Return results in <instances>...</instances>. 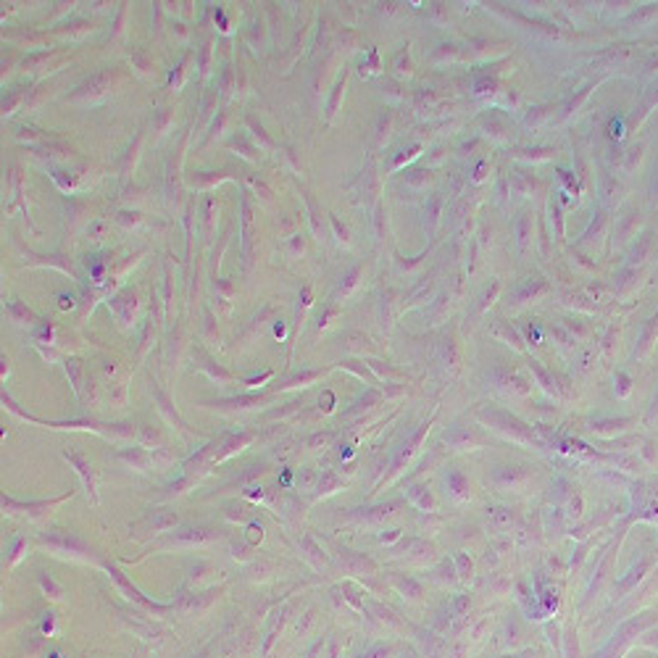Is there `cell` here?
Here are the masks:
<instances>
[{
    "label": "cell",
    "mask_w": 658,
    "mask_h": 658,
    "mask_svg": "<svg viewBox=\"0 0 658 658\" xmlns=\"http://www.w3.org/2000/svg\"><path fill=\"white\" fill-rule=\"evenodd\" d=\"M632 56H634V53H632L629 45H616V48H608L595 63H598V66H606V69H616V66L629 63Z\"/></svg>",
    "instance_id": "obj_1"
},
{
    "label": "cell",
    "mask_w": 658,
    "mask_h": 658,
    "mask_svg": "<svg viewBox=\"0 0 658 658\" xmlns=\"http://www.w3.org/2000/svg\"><path fill=\"white\" fill-rule=\"evenodd\" d=\"M108 90V74H95L93 79H87L82 87H79V98H95V95H103Z\"/></svg>",
    "instance_id": "obj_2"
},
{
    "label": "cell",
    "mask_w": 658,
    "mask_h": 658,
    "mask_svg": "<svg viewBox=\"0 0 658 658\" xmlns=\"http://www.w3.org/2000/svg\"><path fill=\"white\" fill-rule=\"evenodd\" d=\"M495 337H500L503 342H508V345H514V348H519L521 350V337H519V332L511 324H506V321H495L492 324V329H490Z\"/></svg>",
    "instance_id": "obj_3"
},
{
    "label": "cell",
    "mask_w": 658,
    "mask_h": 658,
    "mask_svg": "<svg viewBox=\"0 0 658 658\" xmlns=\"http://www.w3.org/2000/svg\"><path fill=\"white\" fill-rule=\"evenodd\" d=\"M547 290V284L540 279V277H529V279H524L521 282V287L516 290V300H527V298H535V295H540V292H545Z\"/></svg>",
    "instance_id": "obj_4"
},
{
    "label": "cell",
    "mask_w": 658,
    "mask_h": 658,
    "mask_svg": "<svg viewBox=\"0 0 658 658\" xmlns=\"http://www.w3.org/2000/svg\"><path fill=\"white\" fill-rule=\"evenodd\" d=\"M490 521L503 529V527H511V521H514V514H511L508 508H492V511H490Z\"/></svg>",
    "instance_id": "obj_5"
},
{
    "label": "cell",
    "mask_w": 658,
    "mask_h": 658,
    "mask_svg": "<svg viewBox=\"0 0 658 658\" xmlns=\"http://www.w3.org/2000/svg\"><path fill=\"white\" fill-rule=\"evenodd\" d=\"M485 126H487V129H495V132H492L495 137H506V129H508V126H506V121H503L498 114H490V116H485Z\"/></svg>",
    "instance_id": "obj_6"
},
{
    "label": "cell",
    "mask_w": 658,
    "mask_h": 658,
    "mask_svg": "<svg viewBox=\"0 0 658 658\" xmlns=\"http://www.w3.org/2000/svg\"><path fill=\"white\" fill-rule=\"evenodd\" d=\"M511 185H514L519 192H532L537 187V182L535 179H521V171H516L514 177H511Z\"/></svg>",
    "instance_id": "obj_7"
},
{
    "label": "cell",
    "mask_w": 658,
    "mask_h": 658,
    "mask_svg": "<svg viewBox=\"0 0 658 658\" xmlns=\"http://www.w3.org/2000/svg\"><path fill=\"white\" fill-rule=\"evenodd\" d=\"M69 458H71V461H74V464H77V469H79V474H82V477H84V482H87V485H90V487H93V471H90V466H87V461H84V458H82V455H77V453H71V455H69Z\"/></svg>",
    "instance_id": "obj_8"
},
{
    "label": "cell",
    "mask_w": 658,
    "mask_h": 658,
    "mask_svg": "<svg viewBox=\"0 0 658 658\" xmlns=\"http://www.w3.org/2000/svg\"><path fill=\"white\" fill-rule=\"evenodd\" d=\"M650 245H653V240H650V234H643L640 237V245L632 250V261H643V255L650 250Z\"/></svg>",
    "instance_id": "obj_9"
},
{
    "label": "cell",
    "mask_w": 658,
    "mask_h": 658,
    "mask_svg": "<svg viewBox=\"0 0 658 658\" xmlns=\"http://www.w3.org/2000/svg\"><path fill=\"white\" fill-rule=\"evenodd\" d=\"M621 192H624V190H621V185H619V182L608 179V187H606V200H608L611 206H613V203H619V200H621Z\"/></svg>",
    "instance_id": "obj_10"
},
{
    "label": "cell",
    "mask_w": 658,
    "mask_h": 658,
    "mask_svg": "<svg viewBox=\"0 0 658 658\" xmlns=\"http://www.w3.org/2000/svg\"><path fill=\"white\" fill-rule=\"evenodd\" d=\"M532 369H535V374L540 377V382H542V387H545V390H556V385H553V379L547 377V374H545V371H542V369L537 366V363H532Z\"/></svg>",
    "instance_id": "obj_11"
},
{
    "label": "cell",
    "mask_w": 658,
    "mask_h": 658,
    "mask_svg": "<svg viewBox=\"0 0 658 658\" xmlns=\"http://www.w3.org/2000/svg\"><path fill=\"white\" fill-rule=\"evenodd\" d=\"M424 179L429 182V171H424V169H422V171H413V177H408V185H419V182H424Z\"/></svg>",
    "instance_id": "obj_12"
},
{
    "label": "cell",
    "mask_w": 658,
    "mask_h": 658,
    "mask_svg": "<svg viewBox=\"0 0 658 658\" xmlns=\"http://www.w3.org/2000/svg\"><path fill=\"white\" fill-rule=\"evenodd\" d=\"M335 485H337L335 477H329V474H326V477L319 482V490H321V492H329V487H335Z\"/></svg>",
    "instance_id": "obj_13"
},
{
    "label": "cell",
    "mask_w": 658,
    "mask_h": 658,
    "mask_svg": "<svg viewBox=\"0 0 658 658\" xmlns=\"http://www.w3.org/2000/svg\"><path fill=\"white\" fill-rule=\"evenodd\" d=\"M640 150H643V148H640V145H637V148H632V150H629V163H627V166H634V161H640Z\"/></svg>",
    "instance_id": "obj_14"
},
{
    "label": "cell",
    "mask_w": 658,
    "mask_h": 658,
    "mask_svg": "<svg viewBox=\"0 0 658 658\" xmlns=\"http://www.w3.org/2000/svg\"><path fill=\"white\" fill-rule=\"evenodd\" d=\"M103 229H105V224H103V222H98V224L93 227V234H95V240H100V234H103Z\"/></svg>",
    "instance_id": "obj_15"
},
{
    "label": "cell",
    "mask_w": 658,
    "mask_h": 658,
    "mask_svg": "<svg viewBox=\"0 0 658 658\" xmlns=\"http://www.w3.org/2000/svg\"><path fill=\"white\" fill-rule=\"evenodd\" d=\"M485 169H487L485 163H479V166H477V174H474V182H479V179L485 177Z\"/></svg>",
    "instance_id": "obj_16"
}]
</instances>
